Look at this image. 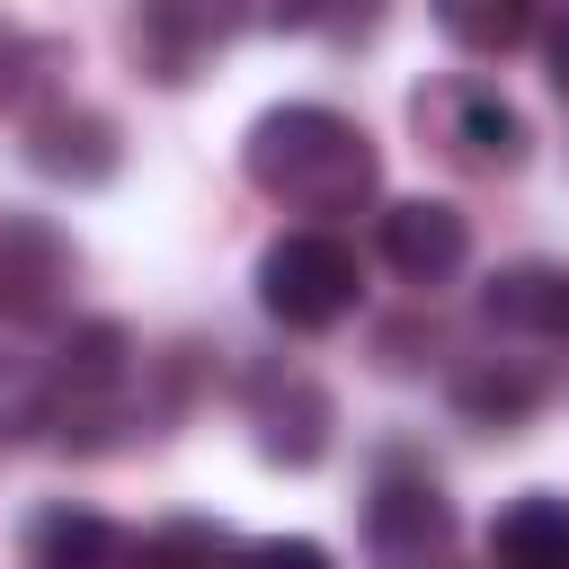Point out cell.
I'll list each match as a JSON object with an SVG mask.
<instances>
[{
  "label": "cell",
  "mask_w": 569,
  "mask_h": 569,
  "mask_svg": "<svg viewBox=\"0 0 569 569\" xmlns=\"http://www.w3.org/2000/svg\"><path fill=\"white\" fill-rule=\"evenodd\" d=\"M27 569H142V542L124 525H107L98 507H44L18 542Z\"/></svg>",
  "instance_id": "11"
},
{
  "label": "cell",
  "mask_w": 569,
  "mask_h": 569,
  "mask_svg": "<svg viewBox=\"0 0 569 569\" xmlns=\"http://www.w3.org/2000/svg\"><path fill=\"white\" fill-rule=\"evenodd\" d=\"M53 284H71V249L44 222H0V302L18 320L53 311Z\"/></svg>",
  "instance_id": "12"
},
{
  "label": "cell",
  "mask_w": 569,
  "mask_h": 569,
  "mask_svg": "<svg viewBox=\"0 0 569 569\" xmlns=\"http://www.w3.org/2000/svg\"><path fill=\"white\" fill-rule=\"evenodd\" d=\"M249 418H258V453H267V462H284V471H302V462H320V453H329L338 400H329L311 373H267V382H258V400H249Z\"/></svg>",
  "instance_id": "9"
},
{
  "label": "cell",
  "mask_w": 569,
  "mask_h": 569,
  "mask_svg": "<svg viewBox=\"0 0 569 569\" xmlns=\"http://www.w3.org/2000/svg\"><path fill=\"white\" fill-rule=\"evenodd\" d=\"M240 169H249L258 196H276L293 213H356L382 187L365 124L338 116V107H267L240 142Z\"/></svg>",
  "instance_id": "1"
},
{
  "label": "cell",
  "mask_w": 569,
  "mask_h": 569,
  "mask_svg": "<svg viewBox=\"0 0 569 569\" xmlns=\"http://www.w3.org/2000/svg\"><path fill=\"white\" fill-rule=\"evenodd\" d=\"M116 160H124V142H116V124L98 107H44L27 124V169L53 178V187H107Z\"/></svg>",
  "instance_id": "7"
},
{
  "label": "cell",
  "mask_w": 569,
  "mask_h": 569,
  "mask_svg": "<svg viewBox=\"0 0 569 569\" xmlns=\"http://www.w3.org/2000/svg\"><path fill=\"white\" fill-rule=\"evenodd\" d=\"M382 0H276V27H320V36H365Z\"/></svg>",
  "instance_id": "17"
},
{
  "label": "cell",
  "mask_w": 569,
  "mask_h": 569,
  "mask_svg": "<svg viewBox=\"0 0 569 569\" xmlns=\"http://www.w3.org/2000/svg\"><path fill=\"white\" fill-rule=\"evenodd\" d=\"M18 80H27V36H18L9 18H0V98H9Z\"/></svg>",
  "instance_id": "20"
},
{
  "label": "cell",
  "mask_w": 569,
  "mask_h": 569,
  "mask_svg": "<svg viewBox=\"0 0 569 569\" xmlns=\"http://www.w3.org/2000/svg\"><path fill=\"white\" fill-rule=\"evenodd\" d=\"M542 62H551V89L569 98V0H560V18H551V36H542Z\"/></svg>",
  "instance_id": "19"
},
{
  "label": "cell",
  "mask_w": 569,
  "mask_h": 569,
  "mask_svg": "<svg viewBox=\"0 0 569 569\" xmlns=\"http://www.w3.org/2000/svg\"><path fill=\"white\" fill-rule=\"evenodd\" d=\"M418 116L436 124V142L453 151V160H471V169H525V116L498 98V89H480V80H453V89H436V98H418Z\"/></svg>",
  "instance_id": "5"
},
{
  "label": "cell",
  "mask_w": 569,
  "mask_h": 569,
  "mask_svg": "<svg viewBox=\"0 0 569 569\" xmlns=\"http://www.w3.org/2000/svg\"><path fill=\"white\" fill-rule=\"evenodd\" d=\"M489 551H498V569H569V498H551V489L516 498L489 525Z\"/></svg>",
  "instance_id": "13"
},
{
  "label": "cell",
  "mask_w": 569,
  "mask_h": 569,
  "mask_svg": "<svg viewBox=\"0 0 569 569\" xmlns=\"http://www.w3.org/2000/svg\"><path fill=\"white\" fill-rule=\"evenodd\" d=\"M542 0H436V27L462 44V53H507L525 27H533Z\"/></svg>",
  "instance_id": "15"
},
{
  "label": "cell",
  "mask_w": 569,
  "mask_h": 569,
  "mask_svg": "<svg viewBox=\"0 0 569 569\" xmlns=\"http://www.w3.org/2000/svg\"><path fill=\"white\" fill-rule=\"evenodd\" d=\"M480 320L498 338H569V267L551 258H516L480 284Z\"/></svg>",
  "instance_id": "10"
},
{
  "label": "cell",
  "mask_w": 569,
  "mask_h": 569,
  "mask_svg": "<svg viewBox=\"0 0 569 569\" xmlns=\"http://www.w3.org/2000/svg\"><path fill=\"white\" fill-rule=\"evenodd\" d=\"M356 293H365L356 249L329 240V231H284V240H267V258H258V302H267L284 329H338V320L356 311Z\"/></svg>",
  "instance_id": "3"
},
{
  "label": "cell",
  "mask_w": 569,
  "mask_h": 569,
  "mask_svg": "<svg viewBox=\"0 0 569 569\" xmlns=\"http://www.w3.org/2000/svg\"><path fill=\"white\" fill-rule=\"evenodd\" d=\"M533 400H542V382L525 373V365H471L462 382H453V409L471 418V427H525L533 418Z\"/></svg>",
  "instance_id": "14"
},
{
  "label": "cell",
  "mask_w": 569,
  "mask_h": 569,
  "mask_svg": "<svg viewBox=\"0 0 569 569\" xmlns=\"http://www.w3.org/2000/svg\"><path fill=\"white\" fill-rule=\"evenodd\" d=\"M240 569H338V560H329L320 542H302V533H276V542H249Z\"/></svg>",
  "instance_id": "18"
},
{
  "label": "cell",
  "mask_w": 569,
  "mask_h": 569,
  "mask_svg": "<svg viewBox=\"0 0 569 569\" xmlns=\"http://www.w3.org/2000/svg\"><path fill=\"white\" fill-rule=\"evenodd\" d=\"M445 542H453V498H445V480L427 471V462H382L373 471V489H365V551L382 560V569H436L445 560Z\"/></svg>",
  "instance_id": "4"
},
{
  "label": "cell",
  "mask_w": 569,
  "mask_h": 569,
  "mask_svg": "<svg viewBox=\"0 0 569 569\" xmlns=\"http://www.w3.org/2000/svg\"><path fill=\"white\" fill-rule=\"evenodd\" d=\"M124 373H133V338L116 320H80L53 365H44V391H36V418L62 436V445H107L116 409H124Z\"/></svg>",
  "instance_id": "2"
},
{
  "label": "cell",
  "mask_w": 569,
  "mask_h": 569,
  "mask_svg": "<svg viewBox=\"0 0 569 569\" xmlns=\"http://www.w3.org/2000/svg\"><path fill=\"white\" fill-rule=\"evenodd\" d=\"M231 36H240V0H142V18H133V44L169 89L196 80Z\"/></svg>",
  "instance_id": "6"
},
{
  "label": "cell",
  "mask_w": 569,
  "mask_h": 569,
  "mask_svg": "<svg viewBox=\"0 0 569 569\" xmlns=\"http://www.w3.org/2000/svg\"><path fill=\"white\" fill-rule=\"evenodd\" d=\"M240 551H249V542H231V533L204 525V516H178V525L142 533V569H240Z\"/></svg>",
  "instance_id": "16"
},
{
  "label": "cell",
  "mask_w": 569,
  "mask_h": 569,
  "mask_svg": "<svg viewBox=\"0 0 569 569\" xmlns=\"http://www.w3.org/2000/svg\"><path fill=\"white\" fill-rule=\"evenodd\" d=\"M462 258H471V222L453 204L409 196V204L382 213V267L400 284H445V276H462Z\"/></svg>",
  "instance_id": "8"
}]
</instances>
